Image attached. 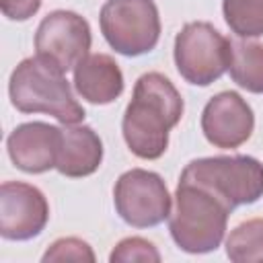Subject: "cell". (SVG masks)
Instances as JSON below:
<instances>
[{"label":"cell","instance_id":"cell-7","mask_svg":"<svg viewBox=\"0 0 263 263\" xmlns=\"http://www.w3.org/2000/svg\"><path fill=\"white\" fill-rule=\"evenodd\" d=\"M119 218L134 228H152L171 216V193L158 173L146 168L125 171L113 187Z\"/></svg>","mask_w":263,"mask_h":263},{"label":"cell","instance_id":"cell-2","mask_svg":"<svg viewBox=\"0 0 263 263\" xmlns=\"http://www.w3.org/2000/svg\"><path fill=\"white\" fill-rule=\"evenodd\" d=\"M66 72L49 60L35 55L16 64L8 80L10 103L21 113H47L64 125L84 119L82 105L74 99Z\"/></svg>","mask_w":263,"mask_h":263},{"label":"cell","instance_id":"cell-5","mask_svg":"<svg viewBox=\"0 0 263 263\" xmlns=\"http://www.w3.org/2000/svg\"><path fill=\"white\" fill-rule=\"evenodd\" d=\"M99 25L105 41L127 58L152 51L160 39V14L154 0H107Z\"/></svg>","mask_w":263,"mask_h":263},{"label":"cell","instance_id":"cell-14","mask_svg":"<svg viewBox=\"0 0 263 263\" xmlns=\"http://www.w3.org/2000/svg\"><path fill=\"white\" fill-rule=\"evenodd\" d=\"M228 72L240 88L263 95V43L230 39Z\"/></svg>","mask_w":263,"mask_h":263},{"label":"cell","instance_id":"cell-16","mask_svg":"<svg viewBox=\"0 0 263 263\" xmlns=\"http://www.w3.org/2000/svg\"><path fill=\"white\" fill-rule=\"evenodd\" d=\"M224 21L238 37L263 35V0H224Z\"/></svg>","mask_w":263,"mask_h":263},{"label":"cell","instance_id":"cell-15","mask_svg":"<svg viewBox=\"0 0 263 263\" xmlns=\"http://www.w3.org/2000/svg\"><path fill=\"white\" fill-rule=\"evenodd\" d=\"M226 255L234 263L263 261V218L238 224L226 238Z\"/></svg>","mask_w":263,"mask_h":263},{"label":"cell","instance_id":"cell-12","mask_svg":"<svg viewBox=\"0 0 263 263\" xmlns=\"http://www.w3.org/2000/svg\"><path fill=\"white\" fill-rule=\"evenodd\" d=\"M74 88L92 105H109L123 92L121 68L107 53H88L74 68Z\"/></svg>","mask_w":263,"mask_h":263},{"label":"cell","instance_id":"cell-3","mask_svg":"<svg viewBox=\"0 0 263 263\" xmlns=\"http://www.w3.org/2000/svg\"><path fill=\"white\" fill-rule=\"evenodd\" d=\"M230 208L212 191L179 181L175 210L168 216V230L175 245L191 255L212 253L226 234Z\"/></svg>","mask_w":263,"mask_h":263},{"label":"cell","instance_id":"cell-17","mask_svg":"<svg viewBox=\"0 0 263 263\" xmlns=\"http://www.w3.org/2000/svg\"><path fill=\"white\" fill-rule=\"evenodd\" d=\"M109 261L111 263H129V261L158 263L160 253L150 240H146L142 236H129L115 245V249L109 255Z\"/></svg>","mask_w":263,"mask_h":263},{"label":"cell","instance_id":"cell-13","mask_svg":"<svg viewBox=\"0 0 263 263\" xmlns=\"http://www.w3.org/2000/svg\"><path fill=\"white\" fill-rule=\"evenodd\" d=\"M103 162V142L90 125H64L62 148L58 156V173L70 179L92 175Z\"/></svg>","mask_w":263,"mask_h":263},{"label":"cell","instance_id":"cell-10","mask_svg":"<svg viewBox=\"0 0 263 263\" xmlns=\"http://www.w3.org/2000/svg\"><path fill=\"white\" fill-rule=\"evenodd\" d=\"M253 127L255 113L251 105L234 90L214 95L201 111V132L216 148H238L251 138Z\"/></svg>","mask_w":263,"mask_h":263},{"label":"cell","instance_id":"cell-6","mask_svg":"<svg viewBox=\"0 0 263 263\" xmlns=\"http://www.w3.org/2000/svg\"><path fill=\"white\" fill-rule=\"evenodd\" d=\"M230 64V39L210 23H187L175 37V66L195 86L216 82Z\"/></svg>","mask_w":263,"mask_h":263},{"label":"cell","instance_id":"cell-9","mask_svg":"<svg viewBox=\"0 0 263 263\" xmlns=\"http://www.w3.org/2000/svg\"><path fill=\"white\" fill-rule=\"evenodd\" d=\"M49 220L45 195L29 183L4 181L0 187V234L6 240H31Z\"/></svg>","mask_w":263,"mask_h":263},{"label":"cell","instance_id":"cell-19","mask_svg":"<svg viewBox=\"0 0 263 263\" xmlns=\"http://www.w3.org/2000/svg\"><path fill=\"white\" fill-rule=\"evenodd\" d=\"M0 8L10 21H27L41 8V0H0Z\"/></svg>","mask_w":263,"mask_h":263},{"label":"cell","instance_id":"cell-8","mask_svg":"<svg viewBox=\"0 0 263 263\" xmlns=\"http://www.w3.org/2000/svg\"><path fill=\"white\" fill-rule=\"evenodd\" d=\"M90 43L92 35L88 21L72 10L49 12L35 33L37 55L49 60L64 72L76 68V64L88 55Z\"/></svg>","mask_w":263,"mask_h":263},{"label":"cell","instance_id":"cell-1","mask_svg":"<svg viewBox=\"0 0 263 263\" xmlns=\"http://www.w3.org/2000/svg\"><path fill=\"white\" fill-rule=\"evenodd\" d=\"M183 109L181 92L164 74H142L121 119L123 140L132 154L144 160L160 158L168 146V132L181 121Z\"/></svg>","mask_w":263,"mask_h":263},{"label":"cell","instance_id":"cell-18","mask_svg":"<svg viewBox=\"0 0 263 263\" xmlns=\"http://www.w3.org/2000/svg\"><path fill=\"white\" fill-rule=\"evenodd\" d=\"M43 263L49 261H95V253L90 249L88 242H84L82 238L76 236H68V238H58L49 245V249L43 253L41 257Z\"/></svg>","mask_w":263,"mask_h":263},{"label":"cell","instance_id":"cell-11","mask_svg":"<svg viewBox=\"0 0 263 263\" xmlns=\"http://www.w3.org/2000/svg\"><path fill=\"white\" fill-rule=\"evenodd\" d=\"M62 148V127L45 121H27L16 125L8 140L6 150L12 164L29 175H41L55 168Z\"/></svg>","mask_w":263,"mask_h":263},{"label":"cell","instance_id":"cell-4","mask_svg":"<svg viewBox=\"0 0 263 263\" xmlns=\"http://www.w3.org/2000/svg\"><path fill=\"white\" fill-rule=\"evenodd\" d=\"M179 181L212 191L234 210L263 197V162L247 154L195 158L183 168Z\"/></svg>","mask_w":263,"mask_h":263}]
</instances>
